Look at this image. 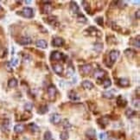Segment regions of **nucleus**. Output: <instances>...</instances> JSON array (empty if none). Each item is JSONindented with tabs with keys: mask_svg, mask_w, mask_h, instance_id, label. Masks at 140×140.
Returning a JSON list of instances; mask_svg holds the SVG:
<instances>
[{
	"mask_svg": "<svg viewBox=\"0 0 140 140\" xmlns=\"http://www.w3.org/2000/svg\"><path fill=\"white\" fill-rule=\"evenodd\" d=\"M67 58L66 55H64L62 52L60 51H53L50 55V60L51 61H61L62 60L65 62V59Z\"/></svg>",
	"mask_w": 140,
	"mask_h": 140,
	"instance_id": "1",
	"label": "nucleus"
},
{
	"mask_svg": "<svg viewBox=\"0 0 140 140\" xmlns=\"http://www.w3.org/2000/svg\"><path fill=\"white\" fill-rule=\"evenodd\" d=\"M85 32H87V35L89 36H94V37H102V33L94 26H90L88 29H87V30H85Z\"/></svg>",
	"mask_w": 140,
	"mask_h": 140,
	"instance_id": "2",
	"label": "nucleus"
},
{
	"mask_svg": "<svg viewBox=\"0 0 140 140\" xmlns=\"http://www.w3.org/2000/svg\"><path fill=\"white\" fill-rule=\"evenodd\" d=\"M119 51L113 49V50H112L109 53V61H110L109 66H110V67H112V65L116 62L117 59L119 58Z\"/></svg>",
	"mask_w": 140,
	"mask_h": 140,
	"instance_id": "3",
	"label": "nucleus"
},
{
	"mask_svg": "<svg viewBox=\"0 0 140 140\" xmlns=\"http://www.w3.org/2000/svg\"><path fill=\"white\" fill-rule=\"evenodd\" d=\"M20 14H21L22 17H26V18H31L34 16V10L33 9H31L30 7H25L24 8V10L21 11Z\"/></svg>",
	"mask_w": 140,
	"mask_h": 140,
	"instance_id": "4",
	"label": "nucleus"
},
{
	"mask_svg": "<svg viewBox=\"0 0 140 140\" xmlns=\"http://www.w3.org/2000/svg\"><path fill=\"white\" fill-rule=\"evenodd\" d=\"M47 92H48V95L50 99H54L56 95V92H57V89H56L55 85H49L47 88Z\"/></svg>",
	"mask_w": 140,
	"mask_h": 140,
	"instance_id": "5",
	"label": "nucleus"
},
{
	"mask_svg": "<svg viewBox=\"0 0 140 140\" xmlns=\"http://www.w3.org/2000/svg\"><path fill=\"white\" fill-rule=\"evenodd\" d=\"M106 74H107V73H106L105 70L97 69L94 72V78H95L96 80H103Z\"/></svg>",
	"mask_w": 140,
	"mask_h": 140,
	"instance_id": "6",
	"label": "nucleus"
},
{
	"mask_svg": "<svg viewBox=\"0 0 140 140\" xmlns=\"http://www.w3.org/2000/svg\"><path fill=\"white\" fill-rule=\"evenodd\" d=\"M45 21L51 26H59V22H58L57 17L55 16H49L45 19Z\"/></svg>",
	"mask_w": 140,
	"mask_h": 140,
	"instance_id": "7",
	"label": "nucleus"
},
{
	"mask_svg": "<svg viewBox=\"0 0 140 140\" xmlns=\"http://www.w3.org/2000/svg\"><path fill=\"white\" fill-rule=\"evenodd\" d=\"M80 71L82 73L83 75H87L91 73L92 71V66L90 64H85L80 67Z\"/></svg>",
	"mask_w": 140,
	"mask_h": 140,
	"instance_id": "8",
	"label": "nucleus"
},
{
	"mask_svg": "<svg viewBox=\"0 0 140 140\" xmlns=\"http://www.w3.org/2000/svg\"><path fill=\"white\" fill-rule=\"evenodd\" d=\"M17 42H18L20 45L25 46V45H30L32 43V39H31L30 37H22L17 41Z\"/></svg>",
	"mask_w": 140,
	"mask_h": 140,
	"instance_id": "9",
	"label": "nucleus"
},
{
	"mask_svg": "<svg viewBox=\"0 0 140 140\" xmlns=\"http://www.w3.org/2000/svg\"><path fill=\"white\" fill-rule=\"evenodd\" d=\"M65 43V41L62 37H55L52 41V45L54 47H62Z\"/></svg>",
	"mask_w": 140,
	"mask_h": 140,
	"instance_id": "10",
	"label": "nucleus"
},
{
	"mask_svg": "<svg viewBox=\"0 0 140 140\" xmlns=\"http://www.w3.org/2000/svg\"><path fill=\"white\" fill-rule=\"evenodd\" d=\"M50 122L54 125H58L60 123L62 119H61V115L58 113H53L50 116Z\"/></svg>",
	"mask_w": 140,
	"mask_h": 140,
	"instance_id": "11",
	"label": "nucleus"
},
{
	"mask_svg": "<svg viewBox=\"0 0 140 140\" xmlns=\"http://www.w3.org/2000/svg\"><path fill=\"white\" fill-rule=\"evenodd\" d=\"M68 98L73 101H78L80 100V97L74 90H70L68 92Z\"/></svg>",
	"mask_w": 140,
	"mask_h": 140,
	"instance_id": "12",
	"label": "nucleus"
},
{
	"mask_svg": "<svg viewBox=\"0 0 140 140\" xmlns=\"http://www.w3.org/2000/svg\"><path fill=\"white\" fill-rule=\"evenodd\" d=\"M70 10L74 13V14H79L80 13V8H79L78 4H76V2L71 1L70 2Z\"/></svg>",
	"mask_w": 140,
	"mask_h": 140,
	"instance_id": "13",
	"label": "nucleus"
},
{
	"mask_svg": "<svg viewBox=\"0 0 140 140\" xmlns=\"http://www.w3.org/2000/svg\"><path fill=\"white\" fill-rule=\"evenodd\" d=\"M52 67H53L54 72L56 74H58V75H62L63 71H64V68H63V67L61 64H54Z\"/></svg>",
	"mask_w": 140,
	"mask_h": 140,
	"instance_id": "14",
	"label": "nucleus"
},
{
	"mask_svg": "<svg viewBox=\"0 0 140 140\" xmlns=\"http://www.w3.org/2000/svg\"><path fill=\"white\" fill-rule=\"evenodd\" d=\"M98 123H99V125H100L102 127H106L108 124H109V119H108V117L107 116H103V117H101V118H100L98 119Z\"/></svg>",
	"mask_w": 140,
	"mask_h": 140,
	"instance_id": "15",
	"label": "nucleus"
},
{
	"mask_svg": "<svg viewBox=\"0 0 140 140\" xmlns=\"http://www.w3.org/2000/svg\"><path fill=\"white\" fill-rule=\"evenodd\" d=\"M117 106L119 107H126V105H127V100H125V99H123V97L121 95H119L118 98H117Z\"/></svg>",
	"mask_w": 140,
	"mask_h": 140,
	"instance_id": "16",
	"label": "nucleus"
},
{
	"mask_svg": "<svg viewBox=\"0 0 140 140\" xmlns=\"http://www.w3.org/2000/svg\"><path fill=\"white\" fill-rule=\"evenodd\" d=\"M86 135H87V137H88L89 139L91 140H95V136H96V131L94 129H92V128H90L86 132Z\"/></svg>",
	"mask_w": 140,
	"mask_h": 140,
	"instance_id": "17",
	"label": "nucleus"
},
{
	"mask_svg": "<svg viewBox=\"0 0 140 140\" xmlns=\"http://www.w3.org/2000/svg\"><path fill=\"white\" fill-rule=\"evenodd\" d=\"M81 87L84 89L91 90L94 88V84H92L90 80H83L82 82H81Z\"/></svg>",
	"mask_w": 140,
	"mask_h": 140,
	"instance_id": "18",
	"label": "nucleus"
},
{
	"mask_svg": "<svg viewBox=\"0 0 140 140\" xmlns=\"http://www.w3.org/2000/svg\"><path fill=\"white\" fill-rule=\"evenodd\" d=\"M118 84L122 87H127L130 86V80L126 78H121L119 80Z\"/></svg>",
	"mask_w": 140,
	"mask_h": 140,
	"instance_id": "19",
	"label": "nucleus"
},
{
	"mask_svg": "<svg viewBox=\"0 0 140 140\" xmlns=\"http://www.w3.org/2000/svg\"><path fill=\"white\" fill-rule=\"evenodd\" d=\"M36 46L40 49H47L48 43H47V42L45 40L41 39V40H37V42H36Z\"/></svg>",
	"mask_w": 140,
	"mask_h": 140,
	"instance_id": "20",
	"label": "nucleus"
},
{
	"mask_svg": "<svg viewBox=\"0 0 140 140\" xmlns=\"http://www.w3.org/2000/svg\"><path fill=\"white\" fill-rule=\"evenodd\" d=\"M124 53H125V55L126 56V57L129 58V59H132V58L134 57L135 55H136V52H135L132 49H125V50L124 51Z\"/></svg>",
	"mask_w": 140,
	"mask_h": 140,
	"instance_id": "21",
	"label": "nucleus"
},
{
	"mask_svg": "<svg viewBox=\"0 0 140 140\" xmlns=\"http://www.w3.org/2000/svg\"><path fill=\"white\" fill-rule=\"evenodd\" d=\"M52 5L51 4H43L42 8V13H45V14H49V13L52 12Z\"/></svg>",
	"mask_w": 140,
	"mask_h": 140,
	"instance_id": "22",
	"label": "nucleus"
},
{
	"mask_svg": "<svg viewBox=\"0 0 140 140\" xmlns=\"http://www.w3.org/2000/svg\"><path fill=\"white\" fill-rule=\"evenodd\" d=\"M81 4H82V6L84 8L85 11L88 14H91V6L89 4V2L87 1H81Z\"/></svg>",
	"mask_w": 140,
	"mask_h": 140,
	"instance_id": "23",
	"label": "nucleus"
},
{
	"mask_svg": "<svg viewBox=\"0 0 140 140\" xmlns=\"http://www.w3.org/2000/svg\"><path fill=\"white\" fill-rule=\"evenodd\" d=\"M49 112V108H48V106H46V105H42V106H41V107L38 108V110H37V112L39 114H42V115H43L45 113H47V112Z\"/></svg>",
	"mask_w": 140,
	"mask_h": 140,
	"instance_id": "24",
	"label": "nucleus"
},
{
	"mask_svg": "<svg viewBox=\"0 0 140 140\" xmlns=\"http://www.w3.org/2000/svg\"><path fill=\"white\" fill-rule=\"evenodd\" d=\"M17 86V80L16 78H11L8 81V87L10 88H14Z\"/></svg>",
	"mask_w": 140,
	"mask_h": 140,
	"instance_id": "25",
	"label": "nucleus"
},
{
	"mask_svg": "<svg viewBox=\"0 0 140 140\" xmlns=\"http://www.w3.org/2000/svg\"><path fill=\"white\" fill-rule=\"evenodd\" d=\"M102 96L104 98L108 99V100H112V99L114 98V94L112 91H106L102 94Z\"/></svg>",
	"mask_w": 140,
	"mask_h": 140,
	"instance_id": "26",
	"label": "nucleus"
},
{
	"mask_svg": "<svg viewBox=\"0 0 140 140\" xmlns=\"http://www.w3.org/2000/svg\"><path fill=\"white\" fill-rule=\"evenodd\" d=\"M25 129L24 125H21V124H18V125H16L14 126V132L16 133H22Z\"/></svg>",
	"mask_w": 140,
	"mask_h": 140,
	"instance_id": "27",
	"label": "nucleus"
},
{
	"mask_svg": "<svg viewBox=\"0 0 140 140\" xmlns=\"http://www.w3.org/2000/svg\"><path fill=\"white\" fill-rule=\"evenodd\" d=\"M66 74H67V77H71V76H73V75H74V67L73 66H72L71 64H70L69 66L67 67Z\"/></svg>",
	"mask_w": 140,
	"mask_h": 140,
	"instance_id": "28",
	"label": "nucleus"
},
{
	"mask_svg": "<svg viewBox=\"0 0 140 140\" xmlns=\"http://www.w3.org/2000/svg\"><path fill=\"white\" fill-rule=\"evenodd\" d=\"M125 113L127 118H132V117H134L135 115H136V112L133 109H132V108H128V109L125 111Z\"/></svg>",
	"mask_w": 140,
	"mask_h": 140,
	"instance_id": "29",
	"label": "nucleus"
},
{
	"mask_svg": "<svg viewBox=\"0 0 140 140\" xmlns=\"http://www.w3.org/2000/svg\"><path fill=\"white\" fill-rule=\"evenodd\" d=\"M77 21L79 22H80V24H85V22H87V18L83 14H81V13H79L78 16H77Z\"/></svg>",
	"mask_w": 140,
	"mask_h": 140,
	"instance_id": "30",
	"label": "nucleus"
},
{
	"mask_svg": "<svg viewBox=\"0 0 140 140\" xmlns=\"http://www.w3.org/2000/svg\"><path fill=\"white\" fill-rule=\"evenodd\" d=\"M107 42L108 44H114L117 43L118 41H117V38L114 36H109V37H107Z\"/></svg>",
	"mask_w": 140,
	"mask_h": 140,
	"instance_id": "31",
	"label": "nucleus"
},
{
	"mask_svg": "<svg viewBox=\"0 0 140 140\" xmlns=\"http://www.w3.org/2000/svg\"><path fill=\"white\" fill-rule=\"evenodd\" d=\"M94 49L96 52L100 53V52L102 51V49H103V44L101 43V42H95L94 45Z\"/></svg>",
	"mask_w": 140,
	"mask_h": 140,
	"instance_id": "32",
	"label": "nucleus"
},
{
	"mask_svg": "<svg viewBox=\"0 0 140 140\" xmlns=\"http://www.w3.org/2000/svg\"><path fill=\"white\" fill-rule=\"evenodd\" d=\"M29 128H30V130L32 132H37L38 131H39V127L37 126V124L35 123H30L29 124Z\"/></svg>",
	"mask_w": 140,
	"mask_h": 140,
	"instance_id": "33",
	"label": "nucleus"
},
{
	"mask_svg": "<svg viewBox=\"0 0 140 140\" xmlns=\"http://www.w3.org/2000/svg\"><path fill=\"white\" fill-rule=\"evenodd\" d=\"M131 45H132V46L136 47V48L138 49L140 47V42H139V37H137V39L135 38V39H132V42H130Z\"/></svg>",
	"mask_w": 140,
	"mask_h": 140,
	"instance_id": "34",
	"label": "nucleus"
},
{
	"mask_svg": "<svg viewBox=\"0 0 140 140\" xmlns=\"http://www.w3.org/2000/svg\"><path fill=\"white\" fill-rule=\"evenodd\" d=\"M112 86V80H110L109 78H107L103 80V87L104 88H108Z\"/></svg>",
	"mask_w": 140,
	"mask_h": 140,
	"instance_id": "35",
	"label": "nucleus"
},
{
	"mask_svg": "<svg viewBox=\"0 0 140 140\" xmlns=\"http://www.w3.org/2000/svg\"><path fill=\"white\" fill-rule=\"evenodd\" d=\"M10 120L9 119H5L4 122H3V125H2V127H3V130L4 131H9V129H10Z\"/></svg>",
	"mask_w": 140,
	"mask_h": 140,
	"instance_id": "36",
	"label": "nucleus"
},
{
	"mask_svg": "<svg viewBox=\"0 0 140 140\" xmlns=\"http://www.w3.org/2000/svg\"><path fill=\"white\" fill-rule=\"evenodd\" d=\"M68 137H69V134L67 131H64V132H61V134H60L61 140H67L68 139Z\"/></svg>",
	"mask_w": 140,
	"mask_h": 140,
	"instance_id": "37",
	"label": "nucleus"
},
{
	"mask_svg": "<svg viewBox=\"0 0 140 140\" xmlns=\"http://www.w3.org/2000/svg\"><path fill=\"white\" fill-rule=\"evenodd\" d=\"M43 140H55V139L52 137V133L49 132V131H47V132L44 133Z\"/></svg>",
	"mask_w": 140,
	"mask_h": 140,
	"instance_id": "38",
	"label": "nucleus"
},
{
	"mask_svg": "<svg viewBox=\"0 0 140 140\" xmlns=\"http://www.w3.org/2000/svg\"><path fill=\"white\" fill-rule=\"evenodd\" d=\"M62 126H63V128H64V129H69V128L72 127V125L70 124V122L67 120V119H63Z\"/></svg>",
	"mask_w": 140,
	"mask_h": 140,
	"instance_id": "39",
	"label": "nucleus"
},
{
	"mask_svg": "<svg viewBox=\"0 0 140 140\" xmlns=\"http://www.w3.org/2000/svg\"><path fill=\"white\" fill-rule=\"evenodd\" d=\"M33 107H34L33 104L30 103V102H28L24 105V109H25V111H27V112H30V111H32Z\"/></svg>",
	"mask_w": 140,
	"mask_h": 140,
	"instance_id": "40",
	"label": "nucleus"
},
{
	"mask_svg": "<svg viewBox=\"0 0 140 140\" xmlns=\"http://www.w3.org/2000/svg\"><path fill=\"white\" fill-rule=\"evenodd\" d=\"M95 22H96V24H98V25H100V26H103L104 25V18H103L102 17H96Z\"/></svg>",
	"mask_w": 140,
	"mask_h": 140,
	"instance_id": "41",
	"label": "nucleus"
},
{
	"mask_svg": "<svg viewBox=\"0 0 140 140\" xmlns=\"http://www.w3.org/2000/svg\"><path fill=\"white\" fill-rule=\"evenodd\" d=\"M112 30H115V31H117V32H120V31H122V28L119 25H118L117 24H112Z\"/></svg>",
	"mask_w": 140,
	"mask_h": 140,
	"instance_id": "42",
	"label": "nucleus"
},
{
	"mask_svg": "<svg viewBox=\"0 0 140 140\" xmlns=\"http://www.w3.org/2000/svg\"><path fill=\"white\" fill-rule=\"evenodd\" d=\"M115 4H116V5L119 6V8H125L126 6V4L124 1H116Z\"/></svg>",
	"mask_w": 140,
	"mask_h": 140,
	"instance_id": "43",
	"label": "nucleus"
},
{
	"mask_svg": "<svg viewBox=\"0 0 140 140\" xmlns=\"http://www.w3.org/2000/svg\"><path fill=\"white\" fill-rule=\"evenodd\" d=\"M132 105H133V107H134L139 108V98L133 99L132 100Z\"/></svg>",
	"mask_w": 140,
	"mask_h": 140,
	"instance_id": "44",
	"label": "nucleus"
},
{
	"mask_svg": "<svg viewBox=\"0 0 140 140\" xmlns=\"http://www.w3.org/2000/svg\"><path fill=\"white\" fill-rule=\"evenodd\" d=\"M88 104V107L90 108V110H95L96 109V104L94 102H92V101H88L87 102Z\"/></svg>",
	"mask_w": 140,
	"mask_h": 140,
	"instance_id": "45",
	"label": "nucleus"
},
{
	"mask_svg": "<svg viewBox=\"0 0 140 140\" xmlns=\"http://www.w3.org/2000/svg\"><path fill=\"white\" fill-rule=\"evenodd\" d=\"M107 133L105 132H102L100 134V140H107Z\"/></svg>",
	"mask_w": 140,
	"mask_h": 140,
	"instance_id": "46",
	"label": "nucleus"
},
{
	"mask_svg": "<svg viewBox=\"0 0 140 140\" xmlns=\"http://www.w3.org/2000/svg\"><path fill=\"white\" fill-rule=\"evenodd\" d=\"M17 63H18V59H12V61H11L10 64L12 65V66H17Z\"/></svg>",
	"mask_w": 140,
	"mask_h": 140,
	"instance_id": "47",
	"label": "nucleus"
},
{
	"mask_svg": "<svg viewBox=\"0 0 140 140\" xmlns=\"http://www.w3.org/2000/svg\"><path fill=\"white\" fill-rule=\"evenodd\" d=\"M135 17H136L137 19H139L140 18V10H137L136 11V13H135Z\"/></svg>",
	"mask_w": 140,
	"mask_h": 140,
	"instance_id": "48",
	"label": "nucleus"
},
{
	"mask_svg": "<svg viewBox=\"0 0 140 140\" xmlns=\"http://www.w3.org/2000/svg\"><path fill=\"white\" fill-rule=\"evenodd\" d=\"M24 61H28V62H30V61L31 60V57H30V55H24Z\"/></svg>",
	"mask_w": 140,
	"mask_h": 140,
	"instance_id": "49",
	"label": "nucleus"
},
{
	"mask_svg": "<svg viewBox=\"0 0 140 140\" xmlns=\"http://www.w3.org/2000/svg\"><path fill=\"white\" fill-rule=\"evenodd\" d=\"M2 11H3V8H2V7H1V5H0V13H1Z\"/></svg>",
	"mask_w": 140,
	"mask_h": 140,
	"instance_id": "50",
	"label": "nucleus"
},
{
	"mask_svg": "<svg viewBox=\"0 0 140 140\" xmlns=\"http://www.w3.org/2000/svg\"><path fill=\"white\" fill-rule=\"evenodd\" d=\"M25 3H26V4H30V3H31V1H25Z\"/></svg>",
	"mask_w": 140,
	"mask_h": 140,
	"instance_id": "51",
	"label": "nucleus"
}]
</instances>
